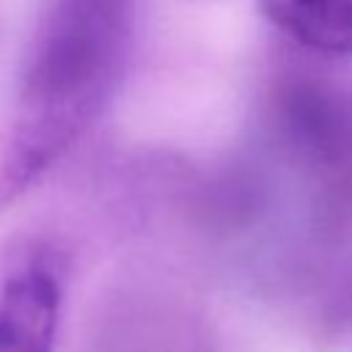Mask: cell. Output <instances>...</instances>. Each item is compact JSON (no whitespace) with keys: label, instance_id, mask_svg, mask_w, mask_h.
I'll list each match as a JSON object with an SVG mask.
<instances>
[{"label":"cell","instance_id":"obj_1","mask_svg":"<svg viewBox=\"0 0 352 352\" xmlns=\"http://www.w3.org/2000/svg\"><path fill=\"white\" fill-rule=\"evenodd\" d=\"M126 0H52L25 77L3 190H22L88 124L113 77Z\"/></svg>","mask_w":352,"mask_h":352},{"label":"cell","instance_id":"obj_2","mask_svg":"<svg viewBox=\"0 0 352 352\" xmlns=\"http://www.w3.org/2000/svg\"><path fill=\"white\" fill-rule=\"evenodd\" d=\"M60 316V278L30 261L0 283V352H52Z\"/></svg>","mask_w":352,"mask_h":352},{"label":"cell","instance_id":"obj_3","mask_svg":"<svg viewBox=\"0 0 352 352\" xmlns=\"http://www.w3.org/2000/svg\"><path fill=\"white\" fill-rule=\"evenodd\" d=\"M258 6L278 30L314 52H352V0H258Z\"/></svg>","mask_w":352,"mask_h":352}]
</instances>
